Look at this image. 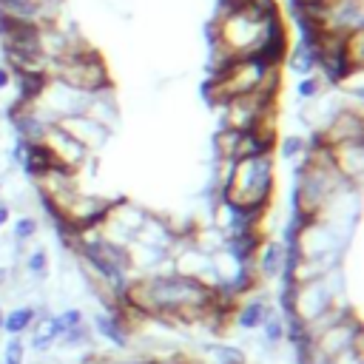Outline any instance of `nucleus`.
Instances as JSON below:
<instances>
[{"label":"nucleus","instance_id":"9b49d317","mask_svg":"<svg viewBox=\"0 0 364 364\" xmlns=\"http://www.w3.org/2000/svg\"><path fill=\"white\" fill-rule=\"evenodd\" d=\"M46 307L43 304H17L9 313H3V333L9 336H23L31 330V324L37 321V316H43Z\"/></svg>","mask_w":364,"mask_h":364},{"label":"nucleus","instance_id":"dca6fc26","mask_svg":"<svg viewBox=\"0 0 364 364\" xmlns=\"http://www.w3.org/2000/svg\"><path fill=\"white\" fill-rule=\"evenodd\" d=\"M327 88H330V85H327L318 74H307V77H299V80H296L293 94H296V100H299V102H310V100L321 97Z\"/></svg>","mask_w":364,"mask_h":364},{"label":"nucleus","instance_id":"ddd939ff","mask_svg":"<svg viewBox=\"0 0 364 364\" xmlns=\"http://www.w3.org/2000/svg\"><path fill=\"white\" fill-rule=\"evenodd\" d=\"M259 330H262V344L267 350H276L279 344H284V318H282V313L276 307H270V313L264 316Z\"/></svg>","mask_w":364,"mask_h":364},{"label":"nucleus","instance_id":"4be33fe9","mask_svg":"<svg viewBox=\"0 0 364 364\" xmlns=\"http://www.w3.org/2000/svg\"><path fill=\"white\" fill-rule=\"evenodd\" d=\"M0 330H3V301H0Z\"/></svg>","mask_w":364,"mask_h":364},{"label":"nucleus","instance_id":"0eeeda50","mask_svg":"<svg viewBox=\"0 0 364 364\" xmlns=\"http://www.w3.org/2000/svg\"><path fill=\"white\" fill-rule=\"evenodd\" d=\"M270 307H273V301L264 296V293H250V296H245V299H239L236 301V307H233V324L239 327V330H245V333H253V330H259L262 327V321H264V316L270 313Z\"/></svg>","mask_w":364,"mask_h":364},{"label":"nucleus","instance_id":"6ab92c4d","mask_svg":"<svg viewBox=\"0 0 364 364\" xmlns=\"http://www.w3.org/2000/svg\"><path fill=\"white\" fill-rule=\"evenodd\" d=\"M6 88H11V71L6 63H0V91H6Z\"/></svg>","mask_w":364,"mask_h":364},{"label":"nucleus","instance_id":"5701e85b","mask_svg":"<svg viewBox=\"0 0 364 364\" xmlns=\"http://www.w3.org/2000/svg\"><path fill=\"white\" fill-rule=\"evenodd\" d=\"M0 193H3V185H0Z\"/></svg>","mask_w":364,"mask_h":364},{"label":"nucleus","instance_id":"39448f33","mask_svg":"<svg viewBox=\"0 0 364 364\" xmlns=\"http://www.w3.org/2000/svg\"><path fill=\"white\" fill-rule=\"evenodd\" d=\"M54 125H60L71 139H77L88 154H94V151H100L108 139H111V131H105L102 125H97L91 117H85V114H71V117H63V119H57Z\"/></svg>","mask_w":364,"mask_h":364},{"label":"nucleus","instance_id":"4468645a","mask_svg":"<svg viewBox=\"0 0 364 364\" xmlns=\"http://www.w3.org/2000/svg\"><path fill=\"white\" fill-rule=\"evenodd\" d=\"M48 267H51V256L46 247H34L23 256V273L31 279V282H43L48 276Z\"/></svg>","mask_w":364,"mask_h":364},{"label":"nucleus","instance_id":"412c9836","mask_svg":"<svg viewBox=\"0 0 364 364\" xmlns=\"http://www.w3.org/2000/svg\"><path fill=\"white\" fill-rule=\"evenodd\" d=\"M6 282H9V267H6V264H0V287H3Z\"/></svg>","mask_w":364,"mask_h":364},{"label":"nucleus","instance_id":"20e7f679","mask_svg":"<svg viewBox=\"0 0 364 364\" xmlns=\"http://www.w3.org/2000/svg\"><path fill=\"white\" fill-rule=\"evenodd\" d=\"M330 162L336 168V173L361 188V176H364V139H350V142H336L330 145Z\"/></svg>","mask_w":364,"mask_h":364},{"label":"nucleus","instance_id":"f3484780","mask_svg":"<svg viewBox=\"0 0 364 364\" xmlns=\"http://www.w3.org/2000/svg\"><path fill=\"white\" fill-rule=\"evenodd\" d=\"M37 233H40V219L31 216V213H20V216L11 222V242H14V245H26V242H31Z\"/></svg>","mask_w":364,"mask_h":364},{"label":"nucleus","instance_id":"6e6552de","mask_svg":"<svg viewBox=\"0 0 364 364\" xmlns=\"http://www.w3.org/2000/svg\"><path fill=\"white\" fill-rule=\"evenodd\" d=\"M284 267V245L276 239V236H264V242L259 245L256 250V259H253V270L259 276V282H276L279 273Z\"/></svg>","mask_w":364,"mask_h":364},{"label":"nucleus","instance_id":"9d476101","mask_svg":"<svg viewBox=\"0 0 364 364\" xmlns=\"http://www.w3.org/2000/svg\"><path fill=\"white\" fill-rule=\"evenodd\" d=\"M264 242L262 230H242V233H230L225 236V250L239 262V264H253L259 245Z\"/></svg>","mask_w":364,"mask_h":364},{"label":"nucleus","instance_id":"a211bd4d","mask_svg":"<svg viewBox=\"0 0 364 364\" xmlns=\"http://www.w3.org/2000/svg\"><path fill=\"white\" fill-rule=\"evenodd\" d=\"M0 364H26V341L23 336H9L0 353Z\"/></svg>","mask_w":364,"mask_h":364},{"label":"nucleus","instance_id":"1a4fd4ad","mask_svg":"<svg viewBox=\"0 0 364 364\" xmlns=\"http://www.w3.org/2000/svg\"><path fill=\"white\" fill-rule=\"evenodd\" d=\"M85 117H91L97 125H102L105 131L114 134V128L119 125V108H117V100H114V91H105V94H94L88 97L85 108H82Z\"/></svg>","mask_w":364,"mask_h":364},{"label":"nucleus","instance_id":"aec40b11","mask_svg":"<svg viewBox=\"0 0 364 364\" xmlns=\"http://www.w3.org/2000/svg\"><path fill=\"white\" fill-rule=\"evenodd\" d=\"M11 222V205L9 202H0V230Z\"/></svg>","mask_w":364,"mask_h":364},{"label":"nucleus","instance_id":"7ed1b4c3","mask_svg":"<svg viewBox=\"0 0 364 364\" xmlns=\"http://www.w3.org/2000/svg\"><path fill=\"white\" fill-rule=\"evenodd\" d=\"M40 142L48 148V154L54 156V162H57V165L71 168V171H80V168H82V162L91 156V154H88L77 139H71L60 125H48Z\"/></svg>","mask_w":364,"mask_h":364},{"label":"nucleus","instance_id":"423d86ee","mask_svg":"<svg viewBox=\"0 0 364 364\" xmlns=\"http://www.w3.org/2000/svg\"><path fill=\"white\" fill-rule=\"evenodd\" d=\"M91 333H97L100 338H105L108 344L119 347V350H128L131 347V336L134 330L128 327V321L122 318L119 310H97L91 316Z\"/></svg>","mask_w":364,"mask_h":364},{"label":"nucleus","instance_id":"f03ea898","mask_svg":"<svg viewBox=\"0 0 364 364\" xmlns=\"http://www.w3.org/2000/svg\"><path fill=\"white\" fill-rule=\"evenodd\" d=\"M48 77L63 82V85H68V88H74L82 97L114 91V80H111L108 63L94 46H88L85 51H77V54H68L63 60L48 63Z\"/></svg>","mask_w":364,"mask_h":364},{"label":"nucleus","instance_id":"f257e3e1","mask_svg":"<svg viewBox=\"0 0 364 364\" xmlns=\"http://www.w3.org/2000/svg\"><path fill=\"white\" fill-rule=\"evenodd\" d=\"M236 205L270 210L276 193V156H245L233 162L228 185L219 191Z\"/></svg>","mask_w":364,"mask_h":364},{"label":"nucleus","instance_id":"f8f14e48","mask_svg":"<svg viewBox=\"0 0 364 364\" xmlns=\"http://www.w3.org/2000/svg\"><path fill=\"white\" fill-rule=\"evenodd\" d=\"M287 68L296 74V77H307V74H316L318 71V51L316 48H307V46H299V43H290V51H287Z\"/></svg>","mask_w":364,"mask_h":364},{"label":"nucleus","instance_id":"2eb2a0df","mask_svg":"<svg viewBox=\"0 0 364 364\" xmlns=\"http://www.w3.org/2000/svg\"><path fill=\"white\" fill-rule=\"evenodd\" d=\"M307 151V142H304V134H284L276 139V151L273 156H279L282 162H296L301 159Z\"/></svg>","mask_w":364,"mask_h":364}]
</instances>
